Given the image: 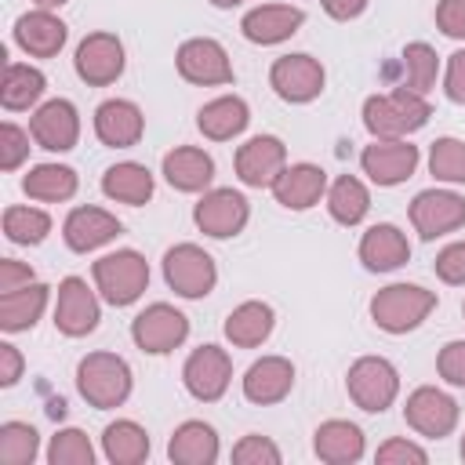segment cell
<instances>
[{"mask_svg":"<svg viewBox=\"0 0 465 465\" xmlns=\"http://www.w3.org/2000/svg\"><path fill=\"white\" fill-rule=\"evenodd\" d=\"M131 389H134L131 363L124 356L109 352V349L87 352L76 363V392L94 411H116V407H124L127 396H131Z\"/></svg>","mask_w":465,"mask_h":465,"instance_id":"1","label":"cell"},{"mask_svg":"<svg viewBox=\"0 0 465 465\" xmlns=\"http://www.w3.org/2000/svg\"><path fill=\"white\" fill-rule=\"evenodd\" d=\"M429 116L432 105L425 102V94H414L407 87H392L385 94L363 98V127L371 131V138H407L421 131Z\"/></svg>","mask_w":465,"mask_h":465,"instance_id":"2","label":"cell"},{"mask_svg":"<svg viewBox=\"0 0 465 465\" xmlns=\"http://www.w3.org/2000/svg\"><path fill=\"white\" fill-rule=\"evenodd\" d=\"M91 280L102 294V302L116 305V309H127L134 305L145 287H149V262L145 254H138L134 247H120V251H109L102 254L94 265H91Z\"/></svg>","mask_w":465,"mask_h":465,"instance_id":"3","label":"cell"},{"mask_svg":"<svg viewBox=\"0 0 465 465\" xmlns=\"http://www.w3.org/2000/svg\"><path fill=\"white\" fill-rule=\"evenodd\" d=\"M436 302V291H425L421 283H389L371 298V320L385 334H407L429 320Z\"/></svg>","mask_w":465,"mask_h":465,"instance_id":"4","label":"cell"},{"mask_svg":"<svg viewBox=\"0 0 465 465\" xmlns=\"http://www.w3.org/2000/svg\"><path fill=\"white\" fill-rule=\"evenodd\" d=\"M345 392L349 400L367 411V414H381L396 403L400 396V371L392 367V360L385 356H360L349 363L345 374Z\"/></svg>","mask_w":465,"mask_h":465,"instance_id":"5","label":"cell"},{"mask_svg":"<svg viewBox=\"0 0 465 465\" xmlns=\"http://www.w3.org/2000/svg\"><path fill=\"white\" fill-rule=\"evenodd\" d=\"M163 280L178 298H207L218 283V265L200 243H174L163 254Z\"/></svg>","mask_w":465,"mask_h":465,"instance_id":"6","label":"cell"},{"mask_svg":"<svg viewBox=\"0 0 465 465\" xmlns=\"http://www.w3.org/2000/svg\"><path fill=\"white\" fill-rule=\"evenodd\" d=\"M327 84V69L320 58L298 51V54H280L269 65V87L276 91V98L291 102V105H309L323 94Z\"/></svg>","mask_w":465,"mask_h":465,"instance_id":"7","label":"cell"},{"mask_svg":"<svg viewBox=\"0 0 465 465\" xmlns=\"http://www.w3.org/2000/svg\"><path fill=\"white\" fill-rule=\"evenodd\" d=\"M185 338H189V316L167 302H153L131 320V341L149 356H167Z\"/></svg>","mask_w":465,"mask_h":465,"instance_id":"8","label":"cell"},{"mask_svg":"<svg viewBox=\"0 0 465 465\" xmlns=\"http://www.w3.org/2000/svg\"><path fill=\"white\" fill-rule=\"evenodd\" d=\"M174 69L185 84L196 87H225L236 80L229 51L214 36H193L174 51Z\"/></svg>","mask_w":465,"mask_h":465,"instance_id":"9","label":"cell"},{"mask_svg":"<svg viewBox=\"0 0 465 465\" xmlns=\"http://www.w3.org/2000/svg\"><path fill=\"white\" fill-rule=\"evenodd\" d=\"M247 218H251V203H247V196H243L240 189H229V185H222V189H207V193L196 200V207H193V222H196V229H200L203 236H211V240L240 236L243 225H247Z\"/></svg>","mask_w":465,"mask_h":465,"instance_id":"10","label":"cell"},{"mask_svg":"<svg viewBox=\"0 0 465 465\" xmlns=\"http://www.w3.org/2000/svg\"><path fill=\"white\" fill-rule=\"evenodd\" d=\"M124 44L116 33H87L80 44H76V54H73V69L76 76L87 84V87H109L124 76Z\"/></svg>","mask_w":465,"mask_h":465,"instance_id":"11","label":"cell"},{"mask_svg":"<svg viewBox=\"0 0 465 465\" xmlns=\"http://www.w3.org/2000/svg\"><path fill=\"white\" fill-rule=\"evenodd\" d=\"M232 381V360L222 345H200L182 363V385L200 403H218Z\"/></svg>","mask_w":465,"mask_h":465,"instance_id":"12","label":"cell"},{"mask_svg":"<svg viewBox=\"0 0 465 465\" xmlns=\"http://www.w3.org/2000/svg\"><path fill=\"white\" fill-rule=\"evenodd\" d=\"M458 400L436 385H418L407 403H403V421L418 432V436H429V440H443L458 429Z\"/></svg>","mask_w":465,"mask_h":465,"instance_id":"13","label":"cell"},{"mask_svg":"<svg viewBox=\"0 0 465 465\" xmlns=\"http://www.w3.org/2000/svg\"><path fill=\"white\" fill-rule=\"evenodd\" d=\"M418 145H411L407 138H374L371 145H363L360 153V167L363 174L381 185V189H392V185H403L414 171H418Z\"/></svg>","mask_w":465,"mask_h":465,"instance_id":"14","label":"cell"},{"mask_svg":"<svg viewBox=\"0 0 465 465\" xmlns=\"http://www.w3.org/2000/svg\"><path fill=\"white\" fill-rule=\"evenodd\" d=\"M98 298H102L98 287H87L84 276H65L54 298V327L65 338H87L102 320Z\"/></svg>","mask_w":465,"mask_h":465,"instance_id":"15","label":"cell"},{"mask_svg":"<svg viewBox=\"0 0 465 465\" xmlns=\"http://www.w3.org/2000/svg\"><path fill=\"white\" fill-rule=\"evenodd\" d=\"M407 214L421 240H436L465 225V196H458L454 189H421L411 200Z\"/></svg>","mask_w":465,"mask_h":465,"instance_id":"16","label":"cell"},{"mask_svg":"<svg viewBox=\"0 0 465 465\" xmlns=\"http://www.w3.org/2000/svg\"><path fill=\"white\" fill-rule=\"evenodd\" d=\"M232 167L247 189H272V182L287 167V145L276 134H254L236 149Z\"/></svg>","mask_w":465,"mask_h":465,"instance_id":"17","label":"cell"},{"mask_svg":"<svg viewBox=\"0 0 465 465\" xmlns=\"http://www.w3.org/2000/svg\"><path fill=\"white\" fill-rule=\"evenodd\" d=\"M29 134L47 153H69L80 142V113L69 98H47L29 116Z\"/></svg>","mask_w":465,"mask_h":465,"instance_id":"18","label":"cell"},{"mask_svg":"<svg viewBox=\"0 0 465 465\" xmlns=\"http://www.w3.org/2000/svg\"><path fill=\"white\" fill-rule=\"evenodd\" d=\"M120 232H124L120 218L109 214L105 207H91V203L73 207L65 214V222H62V240H65V247L73 254H91V251L113 243Z\"/></svg>","mask_w":465,"mask_h":465,"instance_id":"19","label":"cell"},{"mask_svg":"<svg viewBox=\"0 0 465 465\" xmlns=\"http://www.w3.org/2000/svg\"><path fill=\"white\" fill-rule=\"evenodd\" d=\"M302 25H305V11L294 7V4H258V7H251V11L240 18L243 40H247V44H258V47L283 44V40H291Z\"/></svg>","mask_w":465,"mask_h":465,"instance_id":"20","label":"cell"},{"mask_svg":"<svg viewBox=\"0 0 465 465\" xmlns=\"http://www.w3.org/2000/svg\"><path fill=\"white\" fill-rule=\"evenodd\" d=\"M243 400L254 407H272L291 396L294 389V363L287 356H262L254 360L240 378Z\"/></svg>","mask_w":465,"mask_h":465,"instance_id":"21","label":"cell"},{"mask_svg":"<svg viewBox=\"0 0 465 465\" xmlns=\"http://www.w3.org/2000/svg\"><path fill=\"white\" fill-rule=\"evenodd\" d=\"M11 36H15V44L29 58H54L65 47V40H69V25L54 11L33 7V11H25V15L15 18Z\"/></svg>","mask_w":465,"mask_h":465,"instance_id":"22","label":"cell"},{"mask_svg":"<svg viewBox=\"0 0 465 465\" xmlns=\"http://www.w3.org/2000/svg\"><path fill=\"white\" fill-rule=\"evenodd\" d=\"M94 134L109 149H131L145 134V113L131 98H105L94 109Z\"/></svg>","mask_w":465,"mask_h":465,"instance_id":"23","label":"cell"},{"mask_svg":"<svg viewBox=\"0 0 465 465\" xmlns=\"http://www.w3.org/2000/svg\"><path fill=\"white\" fill-rule=\"evenodd\" d=\"M327 185H331L327 171L320 163L302 160V163H287L280 171V178L272 182V196L287 211H309L327 196Z\"/></svg>","mask_w":465,"mask_h":465,"instance_id":"24","label":"cell"},{"mask_svg":"<svg viewBox=\"0 0 465 465\" xmlns=\"http://www.w3.org/2000/svg\"><path fill=\"white\" fill-rule=\"evenodd\" d=\"M356 254H360L367 272H396L400 265L411 262V240H407V232L400 225L378 222L360 236Z\"/></svg>","mask_w":465,"mask_h":465,"instance_id":"25","label":"cell"},{"mask_svg":"<svg viewBox=\"0 0 465 465\" xmlns=\"http://www.w3.org/2000/svg\"><path fill=\"white\" fill-rule=\"evenodd\" d=\"M160 174L178 193H207L214 182V160L200 145H174L160 160Z\"/></svg>","mask_w":465,"mask_h":465,"instance_id":"26","label":"cell"},{"mask_svg":"<svg viewBox=\"0 0 465 465\" xmlns=\"http://www.w3.org/2000/svg\"><path fill=\"white\" fill-rule=\"evenodd\" d=\"M363 450H367V440H363V429L356 421L327 418L312 432V454L327 465H352L363 458Z\"/></svg>","mask_w":465,"mask_h":465,"instance_id":"27","label":"cell"},{"mask_svg":"<svg viewBox=\"0 0 465 465\" xmlns=\"http://www.w3.org/2000/svg\"><path fill=\"white\" fill-rule=\"evenodd\" d=\"M218 454H222L218 432H214V425H207L200 418L182 421L167 440V458L174 465H214Z\"/></svg>","mask_w":465,"mask_h":465,"instance_id":"28","label":"cell"},{"mask_svg":"<svg viewBox=\"0 0 465 465\" xmlns=\"http://www.w3.org/2000/svg\"><path fill=\"white\" fill-rule=\"evenodd\" d=\"M247 124H251V109L240 94H218L196 113V127L211 142H232L236 134L247 131Z\"/></svg>","mask_w":465,"mask_h":465,"instance_id":"29","label":"cell"},{"mask_svg":"<svg viewBox=\"0 0 465 465\" xmlns=\"http://www.w3.org/2000/svg\"><path fill=\"white\" fill-rule=\"evenodd\" d=\"M272 327H276L272 305L251 298V302H240V305L225 316V327H222V331H225V338H229L236 349H258V345L269 341Z\"/></svg>","mask_w":465,"mask_h":465,"instance_id":"30","label":"cell"},{"mask_svg":"<svg viewBox=\"0 0 465 465\" xmlns=\"http://www.w3.org/2000/svg\"><path fill=\"white\" fill-rule=\"evenodd\" d=\"M153 189H156L153 171L145 163H138V160H120V163L105 167V174H102V193L109 200H116V203H127V207L149 203Z\"/></svg>","mask_w":465,"mask_h":465,"instance_id":"31","label":"cell"},{"mask_svg":"<svg viewBox=\"0 0 465 465\" xmlns=\"http://www.w3.org/2000/svg\"><path fill=\"white\" fill-rule=\"evenodd\" d=\"M47 91V76L29 65V62H7L4 65V80H0V105L7 113H22L33 109Z\"/></svg>","mask_w":465,"mask_h":465,"instance_id":"32","label":"cell"},{"mask_svg":"<svg viewBox=\"0 0 465 465\" xmlns=\"http://www.w3.org/2000/svg\"><path fill=\"white\" fill-rule=\"evenodd\" d=\"M47 298H51V287L40 283V280L29 283V287H22V291L0 294V331L18 334V331L36 327V320H40L44 309H47Z\"/></svg>","mask_w":465,"mask_h":465,"instance_id":"33","label":"cell"},{"mask_svg":"<svg viewBox=\"0 0 465 465\" xmlns=\"http://www.w3.org/2000/svg\"><path fill=\"white\" fill-rule=\"evenodd\" d=\"M102 454L113 465H142L149 458V432L134 418H116L102 429Z\"/></svg>","mask_w":465,"mask_h":465,"instance_id":"34","label":"cell"},{"mask_svg":"<svg viewBox=\"0 0 465 465\" xmlns=\"http://www.w3.org/2000/svg\"><path fill=\"white\" fill-rule=\"evenodd\" d=\"M80 189V178L69 163H36L29 167V174L22 178V193L29 200H40V203H62V200H73Z\"/></svg>","mask_w":465,"mask_h":465,"instance_id":"35","label":"cell"},{"mask_svg":"<svg viewBox=\"0 0 465 465\" xmlns=\"http://www.w3.org/2000/svg\"><path fill=\"white\" fill-rule=\"evenodd\" d=\"M323 200H327V214L338 225H345V229L360 225L367 218V211H371V189L356 174H338L327 185V196Z\"/></svg>","mask_w":465,"mask_h":465,"instance_id":"36","label":"cell"},{"mask_svg":"<svg viewBox=\"0 0 465 465\" xmlns=\"http://www.w3.org/2000/svg\"><path fill=\"white\" fill-rule=\"evenodd\" d=\"M436 76H440V54L425 40L407 44L400 54V84L396 87H407L414 94H429L436 87Z\"/></svg>","mask_w":465,"mask_h":465,"instance_id":"37","label":"cell"},{"mask_svg":"<svg viewBox=\"0 0 465 465\" xmlns=\"http://www.w3.org/2000/svg\"><path fill=\"white\" fill-rule=\"evenodd\" d=\"M51 232V214L44 207H29V203H15L4 211V236L18 247H36L44 243Z\"/></svg>","mask_w":465,"mask_h":465,"instance_id":"38","label":"cell"},{"mask_svg":"<svg viewBox=\"0 0 465 465\" xmlns=\"http://www.w3.org/2000/svg\"><path fill=\"white\" fill-rule=\"evenodd\" d=\"M40 454V432L29 421L0 425V461L4 465H33Z\"/></svg>","mask_w":465,"mask_h":465,"instance_id":"39","label":"cell"},{"mask_svg":"<svg viewBox=\"0 0 465 465\" xmlns=\"http://www.w3.org/2000/svg\"><path fill=\"white\" fill-rule=\"evenodd\" d=\"M429 174L447 185H465V142L461 138H436L429 145Z\"/></svg>","mask_w":465,"mask_h":465,"instance_id":"40","label":"cell"},{"mask_svg":"<svg viewBox=\"0 0 465 465\" xmlns=\"http://www.w3.org/2000/svg\"><path fill=\"white\" fill-rule=\"evenodd\" d=\"M47 465H94V447L84 429H58L47 443Z\"/></svg>","mask_w":465,"mask_h":465,"instance_id":"41","label":"cell"},{"mask_svg":"<svg viewBox=\"0 0 465 465\" xmlns=\"http://www.w3.org/2000/svg\"><path fill=\"white\" fill-rule=\"evenodd\" d=\"M232 461H236V465H280L283 454H280V447H276L269 436L247 432V436L236 440V447H232Z\"/></svg>","mask_w":465,"mask_h":465,"instance_id":"42","label":"cell"},{"mask_svg":"<svg viewBox=\"0 0 465 465\" xmlns=\"http://www.w3.org/2000/svg\"><path fill=\"white\" fill-rule=\"evenodd\" d=\"M29 131H22L18 124L4 120L0 124V171H18L29 156Z\"/></svg>","mask_w":465,"mask_h":465,"instance_id":"43","label":"cell"},{"mask_svg":"<svg viewBox=\"0 0 465 465\" xmlns=\"http://www.w3.org/2000/svg\"><path fill=\"white\" fill-rule=\"evenodd\" d=\"M374 461H378V465H425V461H429V450L418 447V443L407 440V436H392V440H385V443L374 450Z\"/></svg>","mask_w":465,"mask_h":465,"instance_id":"44","label":"cell"},{"mask_svg":"<svg viewBox=\"0 0 465 465\" xmlns=\"http://www.w3.org/2000/svg\"><path fill=\"white\" fill-rule=\"evenodd\" d=\"M436 374H440L447 385L465 389V341H461V338L447 341V345L436 352Z\"/></svg>","mask_w":465,"mask_h":465,"instance_id":"45","label":"cell"},{"mask_svg":"<svg viewBox=\"0 0 465 465\" xmlns=\"http://www.w3.org/2000/svg\"><path fill=\"white\" fill-rule=\"evenodd\" d=\"M432 269H436V276H440L443 283H450V287H461V283H465V240H454V243H447V247L436 254Z\"/></svg>","mask_w":465,"mask_h":465,"instance_id":"46","label":"cell"},{"mask_svg":"<svg viewBox=\"0 0 465 465\" xmlns=\"http://www.w3.org/2000/svg\"><path fill=\"white\" fill-rule=\"evenodd\" d=\"M436 29L450 40H465V0H440L436 4Z\"/></svg>","mask_w":465,"mask_h":465,"instance_id":"47","label":"cell"},{"mask_svg":"<svg viewBox=\"0 0 465 465\" xmlns=\"http://www.w3.org/2000/svg\"><path fill=\"white\" fill-rule=\"evenodd\" d=\"M36 283V272L33 265L18 262V258H0V294H11V291H22Z\"/></svg>","mask_w":465,"mask_h":465,"instance_id":"48","label":"cell"},{"mask_svg":"<svg viewBox=\"0 0 465 465\" xmlns=\"http://www.w3.org/2000/svg\"><path fill=\"white\" fill-rule=\"evenodd\" d=\"M443 94L454 105H465V51H454L443 69Z\"/></svg>","mask_w":465,"mask_h":465,"instance_id":"49","label":"cell"},{"mask_svg":"<svg viewBox=\"0 0 465 465\" xmlns=\"http://www.w3.org/2000/svg\"><path fill=\"white\" fill-rule=\"evenodd\" d=\"M22 371H25V360H22V352H18L11 341H0V389H11V385H18Z\"/></svg>","mask_w":465,"mask_h":465,"instance_id":"50","label":"cell"},{"mask_svg":"<svg viewBox=\"0 0 465 465\" xmlns=\"http://www.w3.org/2000/svg\"><path fill=\"white\" fill-rule=\"evenodd\" d=\"M367 4H371V0H320V7L327 11V18H334V22H352V18H360V15L367 11Z\"/></svg>","mask_w":465,"mask_h":465,"instance_id":"51","label":"cell"},{"mask_svg":"<svg viewBox=\"0 0 465 465\" xmlns=\"http://www.w3.org/2000/svg\"><path fill=\"white\" fill-rule=\"evenodd\" d=\"M36 7H44V11H58L62 4H69V0H33Z\"/></svg>","mask_w":465,"mask_h":465,"instance_id":"52","label":"cell"},{"mask_svg":"<svg viewBox=\"0 0 465 465\" xmlns=\"http://www.w3.org/2000/svg\"><path fill=\"white\" fill-rule=\"evenodd\" d=\"M211 4H214V7H222V11H229V7H240L243 0H211Z\"/></svg>","mask_w":465,"mask_h":465,"instance_id":"53","label":"cell"},{"mask_svg":"<svg viewBox=\"0 0 465 465\" xmlns=\"http://www.w3.org/2000/svg\"><path fill=\"white\" fill-rule=\"evenodd\" d=\"M458 454H461V461H465V436H461V447H458Z\"/></svg>","mask_w":465,"mask_h":465,"instance_id":"54","label":"cell"},{"mask_svg":"<svg viewBox=\"0 0 465 465\" xmlns=\"http://www.w3.org/2000/svg\"><path fill=\"white\" fill-rule=\"evenodd\" d=\"M461 316H465V302H461Z\"/></svg>","mask_w":465,"mask_h":465,"instance_id":"55","label":"cell"}]
</instances>
